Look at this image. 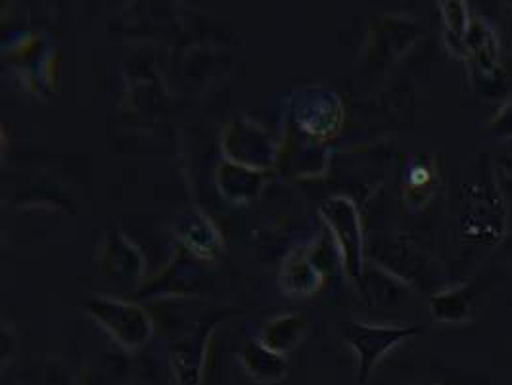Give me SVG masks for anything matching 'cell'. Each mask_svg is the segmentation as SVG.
Instances as JSON below:
<instances>
[{
	"instance_id": "6da1fadb",
	"label": "cell",
	"mask_w": 512,
	"mask_h": 385,
	"mask_svg": "<svg viewBox=\"0 0 512 385\" xmlns=\"http://www.w3.org/2000/svg\"><path fill=\"white\" fill-rule=\"evenodd\" d=\"M509 228V211L491 167L482 158L476 177L461 184L459 230L466 244L493 248L501 244Z\"/></svg>"
},
{
	"instance_id": "7a4b0ae2",
	"label": "cell",
	"mask_w": 512,
	"mask_h": 385,
	"mask_svg": "<svg viewBox=\"0 0 512 385\" xmlns=\"http://www.w3.org/2000/svg\"><path fill=\"white\" fill-rule=\"evenodd\" d=\"M422 326H376L363 322H342L340 336L359 357V382L365 384L378 363L396 349L399 343L415 338Z\"/></svg>"
},
{
	"instance_id": "3957f363",
	"label": "cell",
	"mask_w": 512,
	"mask_h": 385,
	"mask_svg": "<svg viewBox=\"0 0 512 385\" xmlns=\"http://www.w3.org/2000/svg\"><path fill=\"white\" fill-rule=\"evenodd\" d=\"M87 311L98 320L114 340L127 347L137 349L152 334V322L148 315L131 303H123L110 297H91Z\"/></svg>"
},
{
	"instance_id": "277c9868",
	"label": "cell",
	"mask_w": 512,
	"mask_h": 385,
	"mask_svg": "<svg viewBox=\"0 0 512 385\" xmlns=\"http://www.w3.org/2000/svg\"><path fill=\"white\" fill-rule=\"evenodd\" d=\"M323 217L332 230L336 246L342 255L344 269L351 278H361L363 274V232L359 223V213L355 205L346 198L326 200Z\"/></svg>"
},
{
	"instance_id": "5b68a950",
	"label": "cell",
	"mask_w": 512,
	"mask_h": 385,
	"mask_svg": "<svg viewBox=\"0 0 512 385\" xmlns=\"http://www.w3.org/2000/svg\"><path fill=\"white\" fill-rule=\"evenodd\" d=\"M465 58L478 83H497L501 75L499 43L493 27L484 18L470 22L465 39Z\"/></svg>"
},
{
	"instance_id": "8992f818",
	"label": "cell",
	"mask_w": 512,
	"mask_h": 385,
	"mask_svg": "<svg viewBox=\"0 0 512 385\" xmlns=\"http://www.w3.org/2000/svg\"><path fill=\"white\" fill-rule=\"evenodd\" d=\"M296 119L309 135L319 138L336 135L342 121L340 100L330 92H305L298 104Z\"/></svg>"
},
{
	"instance_id": "52a82bcc",
	"label": "cell",
	"mask_w": 512,
	"mask_h": 385,
	"mask_svg": "<svg viewBox=\"0 0 512 385\" xmlns=\"http://www.w3.org/2000/svg\"><path fill=\"white\" fill-rule=\"evenodd\" d=\"M240 361L248 376L257 384H279L288 374V363L282 353L269 349L259 338L248 341Z\"/></svg>"
},
{
	"instance_id": "ba28073f",
	"label": "cell",
	"mask_w": 512,
	"mask_h": 385,
	"mask_svg": "<svg viewBox=\"0 0 512 385\" xmlns=\"http://www.w3.org/2000/svg\"><path fill=\"white\" fill-rule=\"evenodd\" d=\"M177 234L190 250L196 251L202 257H213L221 244L217 228L211 225L208 217L198 211H187L179 217Z\"/></svg>"
},
{
	"instance_id": "9c48e42d",
	"label": "cell",
	"mask_w": 512,
	"mask_h": 385,
	"mask_svg": "<svg viewBox=\"0 0 512 385\" xmlns=\"http://www.w3.org/2000/svg\"><path fill=\"white\" fill-rule=\"evenodd\" d=\"M206 341L208 332L194 334L190 340L183 341L173 351V370L177 385L202 384V366L206 359Z\"/></svg>"
},
{
	"instance_id": "30bf717a",
	"label": "cell",
	"mask_w": 512,
	"mask_h": 385,
	"mask_svg": "<svg viewBox=\"0 0 512 385\" xmlns=\"http://www.w3.org/2000/svg\"><path fill=\"white\" fill-rule=\"evenodd\" d=\"M476 299V288L472 284L459 286L455 290H447L434 295L430 299V311L438 322H465L472 315Z\"/></svg>"
},
{
	"instance_id": "8fae6325",
	"label": "cell",
	"mask_w": 512,
	"mask_h": 385,
	"mask_svg": "<svg viewBox=\"0 0 512 385\" xmlns=\"http://www.w3.org/2000/svg\"><path fill=\"white\" fill-rule=\"evenodd\" d=\"M305 332H307V322L300 315H284V317L269 320L263 326L259 340L263 341L269 349L284 355L286 351L296 349V345L303 340Z\"/></svg>"
},
{
	"instance_id": "7c38bea8",
	"label": "cell",
	"mask_w": 512,
	"mask_h": 385,
	"mask_svg": "<svg viewBox=\"0 0 512 385\" xmlns=\"http://www.w3.org/2000/svg\"><path fill=\"white\" fill-rule=\"evenodd\" d=\"M219 186L231 202H246L256 196L259 179L248 167L225 163L219 169Z\"/></svg>"
},
{
	"instance_id": "4fadbf2b",
	"label": "cell",
	"mask_w": 512,
	"mask_h": 385,
	"mask_svg": "<svg viewBox=\"0 0 512 385\" xmlns=\"http://www.w3.org/2000/svg\"><path fill=\"white\" fill-rule=\"evenodd\" d=\"M321 280H323V274L319 272L317 267H313V263L305 255L290 261V269H284V272H282L284 290L288 294H313L315 290H319Z\"/></svg>"
},
{
	"instance_id": "5bb4252c",
	"label": "cell",
	"mask_w": 512,
	"mask_h": 385,
	"mask_svg": "<svg viewBox=\"0 0 512 385\" xmlns=\"http://www.w3.org/2000/svg\"><path fill=\"white\" fill-rule=\"evenodd\" d=\"M443 25H445V35L447 43L459 54L465 56V39L470 27V18H468V6L465 2H442Z\"/></svg>"
},
{
	"instance_id": "9a60e30c",
	"label": "cell",
	"mask_w": 512,
	"mask_h": 385,
	"mask_svg": "<svg viewBox=\"0 0 512 385\" xmlns=\"http://www.w3.org/2000/svg\"><path fill=\"white\" fill-rule=\"evenodd\" d=\"M489 129L495 138H512V98L495 114Z\"/></svg>"
},
{
	"instance_id": "2e32d148",
	"label": "cell",
	"mask_w": 512,
	"mask_h": 385,
	"mask_svg": "<svg viewBox=\"0 0 512 385\" xmlns=\"http://www.w3.org/2000/svg\"><path fill=\"white\" fill-rule=\"evenodd\" d=\"M432 181V171L428 169V167H424V165H417L415 169H413V173H411V177H409V184H411V188H415V190H422L424 186H428Z\"/></svg>"
},
{
	"instance_id": "e0dca14e",
	"label": "cell",
	"mask_w": 512,
	"mask_h": 385,
	"mask_svg": "<svg viewBox=\"0 0 512 385\" xmlns=\"http://www.w3.org/2000/svg\"><path fill=\"white\" fill-rule=\"evenodd\" d=\"M499 163H501V167H503V171L509 175L512 179V156H507V158L499 159Z\"/></svg>"
}]
</instances>
